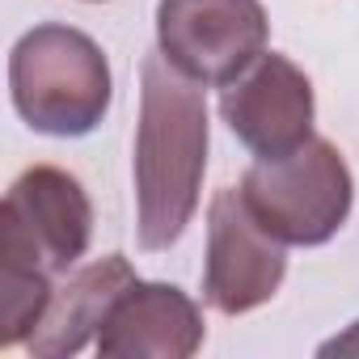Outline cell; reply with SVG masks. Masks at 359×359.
<instances>
[{"label": "cell", "mask_w": 359, "mask_h": 359, "mask_svg": "<svg viewBox=\"0 0 359 359\" xmlns=\"http://www.w3.org/2000/svg\"><path fill=\"white\" fill-rule=\"evenodd\" d=\"M55 296L51 275L0 266V346H22Z\"/></svg>", "instance_id": "cell-10"}, {"label": "cell", "mask_w": 359, "mask_h": 359, "mask_svg": "<svg viewBox=\"0 0 359 359\" xmlns=\"http://www.w3.org/2000/svg\"><path fill=\"white\" fill-rule=\"evenodd\" d=\"M283 250L287 245L258 224V216L241 199V187H224L208 208L203 300L224 317L254 313L279 292L287 275Z\"/></svg>", "instance_id": "cell-6"}, {"label": "cell", "mask_w": 359, "mask_h": 359, "mask_svg": "<svg viewBox=\"0 0 359 359\" xmlns=\"http://www.w3.org/2000/svg\"><path fill=\"white\" fill-rule=\"evenodd\" d=\"M271 39L262 0H161L156 51L199 85L237 81Z\"/></svg>", "instance_id": "cell-5"}, {"label": "cell", "mask_w": 359, "mask_h": 359, "mask_svg": "<svg viewBox=\"0 0 359 359\" xmlns=\"http://www.w3.org/2000/svg\"><path fill=\"white\" fill-rule=\"evenodd\" d=\"M135 237L156 254L182 241L208 173V97L161 51L140 64L135 123Z\"/></svg>", "instance_id": "cell-1"}, {"label": "cell", "mask_w": 359, "mask_h": 359, "mask_svg": "<svg viewBox=\"0 0 359 359\" xmlns=\"http://www.w3.org/2000/svg\"><path fill=\"white\" fill-rule=\"evenodd\" d=\"M131 283H135V271H131V262L123 254H106V258L81 266L76 275H68L55 287L43 321L26 338V351L34 359H68V355H76L89 338L102 334L114 300Z\"/></svg>", "instance_id": "cell-9"}, {"label": "cell", "mask_w": 359, "mask_h": 359, "mask_svg": "<svg viewBox=\"0 0 359 359\" xmlns=\"http://www.w3.org/2000/svg\"><path fill=\"white\" fill-rule=\"evenodd\" d=\"M93 203L72 173L55 165L26 169L0 208V266L68 275L89 250Z\"/></svg>", "instance_id": "cell-4"}, {"label": "cell", "mask_w": 359, "mask_h": 359, "mask_svg": "<svg viewBox=\"0 0 359 359\" xmlns=\"http://www.w3.org/2000/svg\"><path fill=\"white\" fill-rule=\"evenodd\" d=\"M241 199L283 245H325L351 216L355 177L346 156L313 135L287 156H258L241 177Z\"/></svg>", "instance_id": "cell-3"}, {"label": "cell", "mask_w": 359, "mask_h": 359, "mask_svg": "<svg viewBox=\"0 0 359 359\" xmlns=\"http://www.w3.org/2000/svg\"><path fill=\"white\" fill-rule=\"evenodd\" d=\"M321 355H359V321H351L338 338H330L321 346Z\"/></svg>", "instance_id": "cell-11"}, {"label": "cell", "mask_w": 359, "mask_h": 359, "mask_svg": "<svg viewBox=\"0 0 359 359\" xmlns=\"http://www.w3.org/2000/svg\"><path fill=\"white\" fill-rule=\"evenodd\" d=\"M9 93L26 127L55 140L89 135L114 97L106 51L76 26L43 22L9 55Z\"/></svg>", "instance_id": "cell-2"}, {"label": "cell", "mask_w": 359, "mask_h": 359, "mask_svg": "<svg viewBox=\"0 0 359 359\" xmlns=\"http://www.w3.org/2000/svg\"><path fill=\"white\" fill-rule=\"evenodd\" d=\"M313 81L279 51H262L220 89V118L254 156H287L313 140Z\"/></svg>", "instance_id": "cell-7"}, {"label": "cell", "mask_w": 359, "mask_h": 359, "mask_svg": "<svg viewBox=\"0 0 359 359\" xmlns=\"http://www.w3.org/2000/svg\"><path fill=\"white\" fill-rule=\"evenodd\" d=\"M203 346V313L173 283L135 279L110 309L97 355L106 359H191Z\"/></svg>", "instance_id": "cell-8"}]
</instances>
